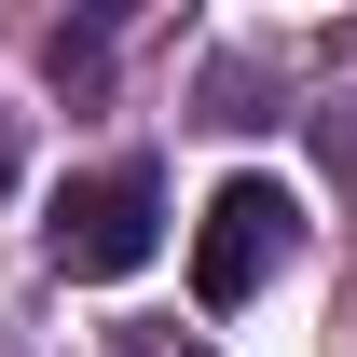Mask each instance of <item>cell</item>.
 <instances>
[{
	"label": "cell",
	"mask_w": 357,
	"mask_h": 357,
	"mask_svg": "<svg viewBox=\"0 0 357 357\" xmlns=\"http://www.w3.org/2000/svg\"><path fill=\"white\" fill-rule=\"evenodd\" d=\"M0 178H14V151H0Z\"/></svg>",
	"instance_id": "3"
},
{
	"label": "cell",
	"mask_w": 357,
	"mask_h": 357,
	"mask_svg": "<svg viewBox=\"0 0 357 357\" xmlns=\"http://www.w3.org/2000/svg\"><path fill=\"white\" fill-rule=\"evenodd\" d=\"M275 248H289V192H275V178H220V206H206V234H192V303L234 316L275 275Z\"/></svg>",
	"instance_id": "2"
},
{
	"label": "cell",
	"mask_w": 357,
	"mask_h": 357,
	"mask_svg": "<svg viewBox=\"0 0 357 357\" xmlns=\"http://www.w3.org/2000/svg\"><path fill=\"white\" fill-rule=\"evenodd\" d=\"M151 248H165V178L151 165H110L55 206V275H137Z\"/></svg>",
	"instance_id": "1"
}]
</instances>
